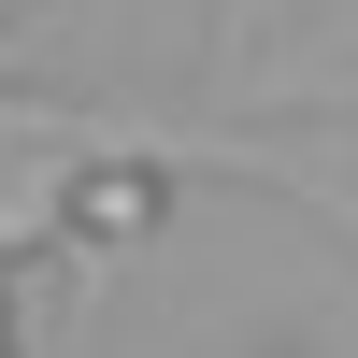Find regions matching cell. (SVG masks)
Returning a JSON list of instances; mask_svg holds the SVG:
<instances>
[{
    "instance_id": "cell-1",
    "label": "cell",
    "mask_w": 358,
    "mask_h": 358,
    "mask_svg": "<svg viewBox=\"0 0 358 358\" xmlns=\"http://www.w3.org/2000/svg\"><path fill=\"white\" fill-rule=\"evenodd\" d=\"M15 244H43V215H29V201L0 215V258H15ZM0 358H15V330H0Z\"/></svg>"
},
{
    "instance_id": "cell-2",
    "label": "cell",
    "mask_w": 358,
    "mask_h": 358,
    "mask_svg": "<svg viewBox=\"0 0 358 358\" xmlns=\"http://www.w3.org/2000/svg\"><path fill=\"white\" fill-rule=\"evenodd\" d=\"M258 15H273V0H229V29H258Z\"/></svg>"
}]
</instances>
